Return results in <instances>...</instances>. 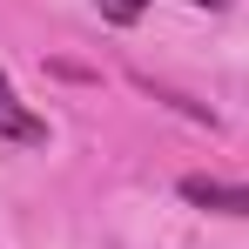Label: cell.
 <instances>
[{"label":"cell","instance_id":"6da1fadb","mask_svg":"<svg viewBox=\"0 0 249 249\" xmlns=\"http://www.w3.org/2000/svg\"><path fill=\"white\" fill-rule=\"evenodd\" d=\"M182 202L215 209V215H249V182H209V175H182Z\"/></svg>","mask_w":249,"mask_h":249},{"label":"cell","instance_id":"7a4b0ae2","mask_svg":"<svg viewBox=\"0 0 249 249\" xmlns=\"http://www.w3.org/2000/svg\"><path fill=\"white\" fill-rule=\"evenodd\" d=\"M0 142H47V122L14 94V81L0 74Z\"/></svg>","mask_w":249,"mask_h":249},{"label":"cell","instance_id":"3957f363","mask_svg":"<svg viewBox=\"0 0 249 249\" xmlns=\"http://www.w3.org/2000/svg\"><path fill=\"white\" fill-rule=\"evenodd\" d=\"M142 7H148V0H101V20H115V27H135V20H142Z\"/></svg>","mask_w":249,"mask_h":249},{"label":"cell","instance_id":"277c9868","mask_svg":"<svg viewBox=\"0 0 249 249\" xmlns=\"http://www.w3.org/2000/svg\"><path fill=\"white\" fill-rule=\"evenodd\" d=\"M196 7H222V0H196Z\"/></svg>","mask_w":249,"mask_h":249}]
</instances>
